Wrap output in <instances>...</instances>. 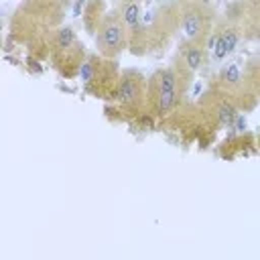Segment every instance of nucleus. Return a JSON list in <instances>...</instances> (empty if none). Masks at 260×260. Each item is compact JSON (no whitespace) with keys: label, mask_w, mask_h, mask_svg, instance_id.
<instances>
[{"label":"nucleus","mask_w":260,"mask_h":260,"mask_svg":"<svg viewBox=\"0 0 260 260\" xmlns=\"http://www.w3.org/2000/svg\"><path fill=\"white\" fill-rule=\"evenodd\" d=\"M177 77L173 69H165L160 73V81H158V98H156V110L158 114H167L175 102H177Z\"/></svg>","instance_id":"2"},{"label":"nucleus","mask_w":260,"mask_h":260,"mask_svg":"<svg viewBox=\"0 0 260 260\" xmlns=\"http://www.w3.org/2000/svg\"><path fill=\"white\" fill-rule=\"evenodd\" d=\"M199 2H201V4H209L211 0H199Z\"/></svg>","instance_id":"11"},{"label":"nucleus","mask_w":260,"mask_h":260,"mask_svg":"<svg viewBox=\"0 0 260 260\" xmlns=\"http://www.w3.org/2000/svg\"><path fill=\"white\" fill-rule=\"evenodd\" d=\"M221 39H223V43H225L228 53H232V51L236 49V45H238V32H236L234 28H228V30L221 32Z\"/></svg>","instance_id":"9"},{"label":"nucleus","mask_w":260,"mask_h":260,"mask_svg":"<svg viewBox=\"0 0 260 260\" xmlns=\"http://www.w3.org/2000/svg\"><path fill=\"white\" fill-rule=\"evenodd\" d=\"M236 118H238V116H236L234 106H230V104H221V108H219V122H221V124H232Z\"/></svg>","instance_id":"8"},{"label":"nucleus","mask_w":260,"mask_h":260,"mask_svg":"<svg viewBox=\"0 0 260 260\" xmlns=\"http://www.w3.org/2000/svg\"><path fill=\"white\" fill-rule=\"evenodd\" d=\"M183 32H185V39H189V41H195V39L201 37V32H203V16L197 10H191V12L185 14Z\"/></svg>","instance_id":"3"},{"label":"nucleus","mask_w":260,"mask_h":260,"mask_svg":"<svg viewBox=\"0 0 260 260\" xmlns=\"http://www.w3.org/2000/svg\"><path fill=\"white\" fill-rule=\"evenodd\" d=\"M124 30H126V24H124L122 16H116V14L106 16L104 24L100 26V35H98V47H100L102 55L114 57L122 51Z\"/></svg>","instance_id":"1"},{"label":"nucleus","mask_w":260,"mask_h":260,"mask_svg":"<svg viewBox=\"0 0 260 260\" xmlns=\"http://www.w3.org/2000/svg\"><path fill=\"white\" fill-rule=\"evenodd\" d=\"M136 98H138V83L132 77L122 79L120 89H118V100L124 102V104H132Z\"/></svg>","instance_id":"5"},{"label":"nucleus","mask_w":260,"mask_h":260,"mask_svg":"<svg viewBox=\"0 0 260 260\" xmlns=\"http://www.w3.org/2000/svg\"><path fill=\"white\" fill-rule=\"evenodd\" d=\"M126 2H136V0H124V4H126Z\"/></svg>","instance_id":"12"},{"label":"nucleus","mask_w":260,"mask_h":260,"mask_svg":"<svg viewBox=\"0 0 260 260\" xmlns=\"http://www.w3.org/2000/svg\"><path fill=\"white\" fill-rule=\"evenodd\" d=\"M122 20L126 24V28L130 30H138L140 28V22H142V14H140V8L136 2H126L122 6Z\"/></svg>","instance_id":"4"},{"label":"nucleus","mask_w":260,"mask_h":260,"mask_svg":"<svg viewBox=\"0 0 260 260\" xmlns=\"http://www.w3.org/2000/svg\"><path fill=\"white\" fill-rule=\"evenodd\" d=\"M75 41V35L71 28H61L57 32V49H69Z\"/></svg>","instance_id":"7"},{"label":"nucleus","mask_w":260,"mask_h":260,"mask_svg":"<svg viewBox=\"0 0 260 260\" xmlns=\"http://www.w3.org/2000/svg\"><path fill=\"white\" fill-rule=\"evenodd\" d=\"M221 79H223V81H230V83H238V81H240V71H238V67H236V65L223 67Z\"/></svg>","instance_id":"10"},{"label":"nucleus","mask_w":260,"mask_h":260,"mask_svg":"<svg viewBox=\"0 0 260 260\" xmlns=\"http://www.w3.org/2000/svg\"><path fill=\"white\" fill-rule=\"evenodd\" d=\"M185 63H187V67L193 69V71L199 69L201 63H203V51H201L199 47H189L187 53H185Z\"/></svg>","instance_id":"6"}]
</instances>
